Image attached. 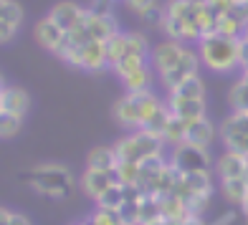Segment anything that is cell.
Segmentation results:
<instances>
[{
    "instance_id": "obj_15",
    "label": "cell",
    "mask_w": 248,
    "mask_h": 225,
    "mask_svg": "<svg viewBox=\"0 0 248 225\" xmlns=\"http://www.w3.org/2000/svg\"><path fill=\"white\" fill-rule=\"evenodd\" d=\"M216 124L202 117V119H195V121H187V144L193 147H202V150H210V144L216 142Z\"/></svg>"
},
{
    "instance_id": "obj_28",
    "label": "cell",
    "mask_w": 248,
    "mask_h": 225,
    "mask_svg": "<svg viewBox=\"0 0 248 225\" xmlns=\"http://www.w3.org/2000/svg\"><path fill=\"white\" fill-rule=\"evenodd\" d=\"M144 63H150L147 59H140V56H132V53H127L124 59H119L114 66H111V71H114L119 78H124V76H129L132 71H137L140 66H144Z\"/></svg>"
},
{
    "instance_id": "obj_20",
    "label": "cell",
    "mask_w": 248,
    "mask_h": 225,
    "mask_svg": "<svg viewBox=\"0 0 248 225\" xmlns=\"http://www.w3.org/2000/svg\"><path fill=\"white\" fill-rule=\"evenodd\" d=\"M220 193L228 202L241 205L248 195V177H233V180H220Z\"/></svg>"
},
{
    "instance_id": "obj_6",
    "label": "cell",
    "mask_w": 248,
    "mask_h": 225,
    "mask_svg": "<svg viewBox=\"0 0 248 225\" xmlns=\"http://www.w3.org/2000/svg\"><path fill=\"white\" fill-rule=\"evenodd\" d=\"M172 165L180 172H190V170H210V150L202 147H193V144H180V147H172Z\"/></svg>"
},
{
    "instance_id": "obj_11",
    "label": "cell",
    "mask_w": 248,
    "mask_h": 225,
    "mask_svg": "<svg viewBox=\"0 0 248 225\" xmlns=\"http://www.w3.org/2000/svg\"><path fill=\"white\" fill-rule=\"evenodd\" d=\"M31 109V96L20 86H8L3 84V94H0V114H13V117H26Z\"/></svg>"
},
{
    "instance_id": "obj_19",
    "label": "cell",
    "mask_w": 248,
    "mask_h": 225,
    "mask_svg": "<svg viewBox=\"0 0 248 225\" xmlns=\"http://www.w3.org/2000/svg\"><path fill=\"white\" fill-rule=\"evenodd\" d=\"M117 165H119V157H117L114 147H96V150L89 152V157H86V167H94V170L111 172Z\"/></svg>"
},
{
    "instance_id": "obj_13",
    "label": "cell",
    "mask_w": 248,
    "mask_h": 225,
    "mask_svg": "<svg viewBox=\"0 0 248 225\" xmlns=\"http://www.w3.org/2000/svg\"><path fill=\"white\" fill-rule=\"evenodd\" d=\"M114 182H117L114 172L94 170V167H86V172L78 177V187H81V193H86L89 197H94V200L104 193V190H109Z\"/></svg>"
},
{
    "instance_id": "obj_33",
    "label": "cell",
    "mask_w": 248,
    "mask_h": 225,
    "mask_svg": "<svg viewBox=\"0 0 248 225\" xmlns=\"http://www.w3.org/2000/svg\"><path fill=\"white\" fill-rule=\"evenodd\" d=\"M0 225H31V220L26 215H20V212L3 208V212H0Z\"/></svg>"
},
{
    "instance_id": "obj_24",
    "label": "cell",
    "mask_w": 248,
    "mask_h": 225,
    "mask_svg": "<svg viewBox=\"0 0 248 225\" xmlns=\"http://www.w3.org/2000/svg\"><path fill=\"white\" fill-rule=\"evenodd\" d=\"M185 185L193 190V193H213V175L210 170H190L183 172Z\"/></svg>"
},
{
    "instance_id": "obj_40",
    "label": "cell",
    "mask_w": 248,
    "mask_h": 225,
    "mask_svg": "<svg viewBox=\"0 0 248 225\" xmlns=\"http://www.w3.org/2000/svg\"><path fill=\"white\" fill-rule=\"evenodd\" d=\"M235 5H248V0H235Z\"/></svg>"
},
{
    "instance_id": "obj_22",
    "label": "cell",
    "mask_w": 248,
    "mask_h": 225,
    "mask_svg": "<svg viewBox=\"0 0 248 225\" xmlns=\"http://www.w3.org/2000/svg\"><path fill=\"white\" fill-rule=\"evenodd\" d=\"M162 139H165V144H170V147L185 144V139H187V121L177 119V117H170V121H167V127L162 132Z\"/></svg>"
},
{
    "instance_id": "obj_36",
    "label": "cell",
    "mask_w": 248,
    "mask_h": 225,
    "mask_svg": "<svg viewBox=\"0 0 248 225\" xmlns=\"http://www.w3.org/2000/svg\"><path fill=\"white\" fill-rule=\"evenodd\" d=\"M152 225H180V223H177V220H172V218H165V215H162L160 220L152 223Z\"/></svg>"
},
{
    "instance_id": "obj_34",
    "label": "cell",
    "mask_w": 248,
    "mask_h": 225,
    "mask_svg": "<svg viewBox=\"0 0 248 225\" xmlns=\"http://www.w3.org/2000/svg\"><path fill=\"white\" fill-rule=\"evenodd\" d=\"M117 0H92V5H89V10H92L94 15H111V8H114Z\"/></svg>"
},
{
    "instance_id": "obj_3",
    "label": "cell",
    "mask_w": 248,
    "mask_h": 225,
    "mask_svg": "<svg viewBox=\"0 0 248 225\" xmlns=\"http://www.w3.org/2000/svg\"><path fill=\"white\" fill-rule=\"evenodd\" d=\"M31 185L36 193L46 195V197H66L74 187V175L66 165H56V162H46L38 165L31 172Z\"/></svg>"
},
{
    "instance_id": "obj_21",
    "label": "cell",
    "mask_w": 248,
    "mask_h": 225,
    "mask_svg": "<svg viewBox=\"0 0 248 225\" xmlns=\"http://www.w3.org/2000/svg\"><path fill=\"white\" fill-rule=\"evenodd\" d=\"M124 202H127V187L114 182L109 190H104L99 197H96V208H107V210H119Z\"/></svg>"
},
{
    "instance_id": "obj_23",
    "label": "cell",
    "mask_w": 248,
    "mask_h": 225,
    "mask_svg": "<svg viewBox=\"0 0 248 225\" xmlns=\"http://www.w3.org/2000/svg\"><path fill=\"white\" fill-rule=\"evenodd\" d=\"M170 94L183 96V99H205V84H202V78L198 74H193V76H187L177 89H172Z\"/></svg>"
},
{
    "instance_id": "obj_4",
    "label": "cell",
    "mask_w": 248,
    "mask_h": 225,
    "mask_svg": "<svg viewBox=\"0 0 248 225\" xmlns=\"http://www.w3.org/2000/svg\"><path fill=\"white\" fill-rule=\"evenodd\" d=\"M162 144H165V139L160 137V134H152L147 129H134L114 144V152H117L119 160L142 162L144 157L162 152Z\"/></svg>"
},
{
    "instance_id": "obj_32",
    "label": "cell",
    "mask_w": 248,
    "mask_h": 225,
    "mask_svg": "<svg viewBox=\"0 0 248 225\" xmlns=\"http://www.w3.org/2000/svg\"><path fill=\"white\" fill-rule=\"evenodd\" d=\"M205 8H208L216 18H223V15H228L231 10L235 8V0H208Z\"/></svg>"
},
{
    "instance_id": "obj_17",
    "label": "cell",
    "mask_w": 248,
    "mask_h": 225,
    "mask_svg": "<svg viewBox=\"0 0 248 225\" xmlns=\"http://www.w3.org/2000/svg\"><path fill=\"white\" fill-rule=\"evenodd\" d=\"M109 66L104 41H89L81 48V69L84 71H101Z\"/></svg>"
},
{
    "instance_id": "obj_8",
    "label": "cell",
    "mask_w": 248,
    "mask_h": 225,
    "mask_svg": "<svg viewBox=\"0 0 248 225\" xmlns=\"http://www.w3.org/2000/svg\"><path fill=\"white\" fill-rule=\"evenodd\" d=\"M33 33H36V43H38L41 48H46V51H53V53H56V51L63 46L66 33H69V30H63L51 15H46V18H41L38 23H36Z\"/></svg>"
},
{
    "instance_id": "obj_7",
    "label": "cell",
    "mask_w": 248,
    "mask_h": 225,
    "mask_svg": "<svg viewBox=\"0 0 248 225\" xmlns=\"http://www.w3.org/2000/svg\"><path fill=\"white\" fill-rule=\"evenodd\" d=\"M23 5L18 0H0V41L10 43L13 36L20 30L23 26Z\"/></svg>"
},
{
    "instance_id": "obj_10",
    "label": "cell",
    "mask_w": 248,
    "mask_h": 225,
    "mask_svg": "<svg viewBox=\"0 0 248 225\" xmlns=\"http://www.w3.org/2000/svg\"><path fill=\"white\" fill-rule=\"evenodd\" d=\"M167 109L172 111V117L183 119V121H195V119H202L205 117V99H183V96H167Z\"/></svg>"
},
{
    "instance_id": "obj_18",
    "label": "cell",
    "mask_w": 248,
    "mask_h": 225,
    "mask_svg": "<svg viewBox=\"0 0 248 225\" xmlns=\"http://www.w3.org/2000/svg\"><path fill=\"white\" fill-rule=\"evenodd\" d=\"M155 84V69L152 63H144L140 66L137 71H132L129 76L122 78V86L127 89V91H150Z\"/></svg>"
},
{
    "instance_id": "obj_29",
    "label": "cell",
    "mask_w": 248,
    "mask_h": 225,
    "mask_svg": "<svg viewBox=\"0 0 248 225\" xmlns=\"http://www.w3.org/2000/svg\"><path fill=\"white\" fill-rule=\"evenodd\" d=\"M23 129V117H13V114H0V134L3 139H13Z\"/></svg>"
},
{
    "instance_id": "obj_38",
    "label": "cell",
    "mask_w": 248,
    "mask_h": 225,
    "mask_svg": "<svg viewBox=\"0 0 248 225\" xmlns=\"http://www.w3.org/2000/svg\"><path fill=\"white\" fill-rule=\"evenodd\" d=\"M185 3H190V5H205L208 0H185Z\"/></svg>"
},
{
    "instance_id": "obj_1",
    "label": "cell",
    "mask_w": 248,
    "mask_h": 225,
    "mask_svg": "<svg viewBox=\"0 0 248 225\" xmlns=\"http://www.w3.org/2000/svg\"><path fill=\"white\" fill-rule=\"evenodd\" d=\"M198 53H200V63L216 74H231L238 66H243V41L233 36H223L218 30L205 33L198 41Z\"/></svg>"
},
{
    "instance_id": "obj_26",
    "label": "cell",
    "mask_w": 248,
    "mask_h": 225,
    "mask_svg": "<svg viewBox=\"0 0 248 225\" xmlns=\"http://www.w3.org/2000/svg\"><path fill=\"white\" fill-rule=\"evenodd\" d=\"M104 46H107V59H109V69H111L119 59L127 56V33H117V36H111L109 41H104Z\"/></svg>"
},
{
    "instance_id": "obj_30",
    "label": "cell",
    "mask_w": 248,
    "mask_h": 225,
    "mask_svg": "<svg viewBox=\"0 0 248 225\" xmlns=\"http://www.w3.org/2000/svg\"><path fill=\"white\" fill-rule=\"evenodd\" d=\"M140 202L142 200H127L124 205L117 210L119 212V220L124 225H140Z\"/></svg>"
},
{
    "instance_id": "obj_25",
    "label": "cell",
    "mask_w": 248,
    "mask_h": 225,
    "mask_svg": "<svg viewBox=\"0 0 248 225\" xmlns=\"http://www.w3.org/2000/svg\"><path fill=\"white\" fill-rule=\"evenodd\" d=\"M127 53L140 56V59H147V61H150V56H152V46H150L147 36H144V33H137V30L127 33Z\"/></svg>"
},
{
    "instance_id": "obj_16",
    "label": "cell",
    "mask_w": 248,
    "mask_h": 225,
    "mask_svg": "<svg viewBox=\"0 0 248 225\" xmlns=\"http://www.w3.org/2000/svg\"><path fill=\"white\" fill-rule=\"evenodd\" d=\"M160 28L170 36L172 41H200V36L190 28L187 20H183L180 15L170 13V10H162V20H160Z\"/></svg>"
},
{
    "instance_id": "obj_2",
    "label": "cell",
    "mask_w": 248,
    "mask_h": 225,
    "mask_svg": "<svg viewBox=\"0 0 248 225\" xmlns=\"http://www.w3.org/2000/svg\"><path fill=\"white\" fill-rule=\"evenodd\" d=\"M165 101L157 99L152 91H127L114 104V119L124 129H142L147 121L162 109Z\"/></svg>"
},
{
    "instance_id": "obj_39",
    "label": "cell",
    "mask_w": 248,
    "mask_h": 225,
    "mask_svg": "<svg viewBox=\"0 0 248 225\" xmlns=\"http://www.w3.org/2000/svg\"><path fill=\"white\" fill-rule=\"evenodd\" d=\"M71 225H92L89 220H78V223H71Z\"/></svg>"
},
{
    "instance_id": "obj_5",
    "label": "cell",
    "mask_w": 248,
    "mask_h": 225,
    "mask_svg": "<svg viewBox=\"0 0 248 225\" xmlns=\"http://www.w3.org/2000/svg\"><path fill=\"white\" fill-rule=\"evenodd\" d=\"M187 46L183 41H165V43H157V46H152V56H150V63H152V69L157 74H167V71H172L175 66L183 63V59L187 56Z\"/></svg>"
},
{
    "instance_id": "obj_12",
    "label": "cell",
    "mask_w": 248,
    "mask_h": 225,
    "mask_svg": "<svg viewBox=\"0 0 248 225\" xmlns=\"http://www.w3.org/2000/svg\"><path fill=\"white\" fill-rule=\"evenodd\" d=\"M86 13H89V8H81V5L71 3V0H63V3H56V5L51 8L48 15H51L63 30H74L76 26L84 23Z\"/></svg>"
},
{
    "instance_id": "obj_35",
    "label": "cell",
    "mask_w": 248,
    "mask_h": 225,
    "mask_svg": "<svg viewBox=\"0 0 248 225\" xmlns=\"http://www.w3.org/2000/svg\"><path fill=\"white\" fill-rule=\"evenodd\" d=\"M180 225H205V223H202V215H187Z\"/></svg>"
},
{
    "instance_id": "obj_27",
    "label": "cell",
    "mask_w": 248,
    "mask_h": 225,
    "mask_svg": "<svg viewBox=\"0 0 248 225\" xmlns=\"http://www.w3.org/2000/svg\"><path fill=\"white\" fill-rule=\"evenodd\" d=\"M228 101H231L233 111H248V81L246 78L233 84L231 94H228Z\"/></svg>"
},
{
    "instance_id": "obj_14",
    "label": "cell",
    "mask_w": 248,
    "mask_h": 225,
    "mask_svg": "<svg viewBox=\"0 0 248 225\" xmlns=\"http://www.w3.org/2000/svg\"><path fill=\"white\" fill-rule=\"evenodd\" d=\"M84 26H86L89 38H92V41H109L111 36H117V33H119V23H117L114 15H94L92 10L86 13Z\"/></svg>"
},
{
    "instance_id": "obj_31",
    "label": "cell",
    "mask_w": 248,
    "mask_h": 225,
    "mask_svg": "<svg viewBox=\"0 0 248 225\" xmlns=\"http://www.w3.org/2000/svg\"><path fill=\"white\" fill-rule=\"evenodd\" d=\"M124 5H127L132 13H137L140 18L150 15L152 10H157L160 5H157V0H124Z\"/></svg>"
},
{
    "instance_id": "obj_9",
    "label": "cell",
    "mask_w": 248,
    "mask_h": 225,
    "mask_svg": "<svg viewBox=\"0 0 248 225\" xmlns=\"http://www.w3.org/2000/svg\"><path fill=\"white\" fill-rule=\"evenodd\" d=\"M198 63H200V53L190 48V51H187V56L183 59V63L175 66L172 71H167V74H162V76H160L162 89H165V91H172V89H177V86L183 84L187 76L198 74Z\"/></svg>"
},
{
    "instance_id": "obj_37",
    "label": "cell",
    "mask_w": 248,
    "mask_h": 225,
    "mask_svg": "<svg viewBox=\"0 0 248 225\" xmlns=\"http://www.w3.org/2000/svg\"><path fill=\"white\" fill-rule=\"evenodd\" d=\"M241 210H243V212H246V218H248V195H246V200H243V202H241Z\"/></svg>"
}]
</instances>
